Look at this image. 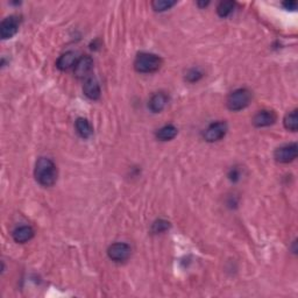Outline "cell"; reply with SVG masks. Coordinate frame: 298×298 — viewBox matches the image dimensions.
<instances>
[{
  "instance_id": "cell-1",
  "label": "cell",
  "mask_w": 298,
  "mask_h": 298,
  "mask_svg": "<svg viewBox=\"0 0 298 298\" xmlns=\"http://www.w3.org/2000/svg\"><path fill=\"white\" fill-rule=\"evenodd\" d=\"M35 178L42 187H53L57 179V169L50 158H40L35 164Z\"/></svg>"
},
{
  "instance_id": "cell-12",
  "label": "cell",
  "mask_w": 298,
  "mask_h": 298,
  "mask_svg": "<svg viewBox=\"0 0 298 298\" xmlns=\"http://www.w3.org/2000/svg\"><path fill=\"white\" fill-rule=\"evenodd\" d=\"M167 103H168L167 94L163 92H158L150 98L148 106L150 111L154 112V113H158V112H161L164 107H166Z\"/></svg>"
},
{
  "instance_id": "cell-7",
  "label": "cell",
  "mask_w": 298,
  "mask_h": 298,
  "mask_svg": "<svg viewBox=\"0 0 298 298\" xmlns=\"http://www.w3.org/2000/svg\"><path fill=\"white\" fill-rule=\"evenodd\" d=\"M19 29V19L16 16L7 17L5 20H2L1 26H0V35L2 40H7L13 37L18 33Z\"/></svg>"
},
{
  "instance_id": "cell-16",
  "label": "cell",
  "mask_w": 298,
  "mask_h": 298,
  "mask_svg": "<svg viewBox=\"0 0 298 298\" xmlns=\"http://www.w3.org/2000/svg\"><path fill=\"white\" fill-rule=\"evenodd\" d=\"M235 7V2L231 1V0H226V1H221L217 7V12L221 18L228 17L232 13Z\"/></svg>"
},
{
  "instance_id": "cell-13",
  "label": "cell",
  "mask_w": 298,
  "mask_h": 298,
  "mask_svg": "<svg viewBox=\"0 0 298 298\" xmlns=\"http://www.w3.org/2000/svg\"><path fill=\"white\" fill-rule=\"evenodd\" d=\"M76 62H77V57H76L75 53L68 52L66 54L60 56V58L56 62V67L62 71H66V70H69L70 68L75 67Z\"/></svg>"
},
{
  "instance_id": "cell-11",
  "label": "cell",
  "mask_w": 298,
  "mask_h": 298,
  "mask_svg": "<svg viewBox=\"0 0 298 298\" xmlns=\"http://www.w3.org/2000/svg\"><path fill=\"white\" fill-rule=\"evenodd\" d=\"M34 237V229L31 226H20L14 229L13 239L18 244H25Z\"/></svg>"
},
{
  "instance_id": "cell-14",
  "label": "cell",
  "mask_w": 298,
  "mask_h": 298,
  "mask_svg": "<svg viewBox=\"0 0 298 298\" xmlns=\"http://www.w3.org/2000/svg\"><path fill=\"white\" fill-rule=\"evenodd\" d=\"M75 126L79 137H82L83 139H88L93 134L92 126H91V123H88L87 119H84V118H78V119L76 120Z\"/></svg>"
},
{
  "instance_id": "cell-18",
  "label": "cell",
  "mask_w": 298,
  "mask_h": 298,
  "mask_svg": "<svg viewBox=\"0 0 298 298\" xmlns=\"http://www.w3.org/2000/svg\"><path fill=\"white\" fill-rule=\"evenodd\" d=\"M175 4L176 1H173V0H155L152 2V7L156 12H163L169 10Z\"/></svg>"
},
{
  "instance_id": "cell-10",
  "label": "cell",
  "mask_w": 298,
  "mask_h": 298,
  "mask_svg": "<svg viewBox=\"0 0 298 298\" xmlns=\"http://www.w3.org/2000/svg\"><path fill=\"white\" fill-rule=\"evenodd\" d=\"M83 91H84L85 96H87L88 98L91 99V100L99 99L100 93H102V91H100L99 83L97 82V79L93 78V77L87 78V81H85L84 87H83Z\"/></svg>"
},
{
  "instance_id": "cell-2",
  "label": "cell",
  "mask_w": 298,
  "mask_h": 298,
  "mask_svg": "<svg viewBox=\"0 0 298 298\" xmlns=\"http://www.w3.org/2000/svg\"><path fill=\"white\" fill-rule=\"evenodd\" d=\"M161 64L162 61L158 55L149 54V53H141L135 58L134 68L138 72L150 73L160 69Z\"/></svg>"
},
{
  "instance_id": "cell-8",
  "label": "cell",
  "mask_w": 298,
  "mask_h": 298,
  "mask_svg": "<svg viewBox=\"0 0 298 298\" xmlns=\"http://www.w3.org/2000/svg\"><path fill=\"white\" fill-rule=\"evenodd\" d=\"M93 68V60L90 56H83L76 62L73 72L77 78H87Z\"/></svg>"
},
{
  "instance_id": "cell-9",
  "label": "cell",
  "mask_w": 298,
  "mask_h": 298,
  "mask_svg": "<svg viewBox=\"0 0 298 298\" xmlns=\"http://www.w3.org/2000/svg\"><path fill=\"white\" fill-rule=\"evenodd\" d=\"M276 122V114L273 111H260L253 118V123L256 127H267Z\"/></svg>"
},
{
  "instance_id": "cell-20",
  "label": "cell",
  "mask_w": 298,
  "mask_h": 298,
  "mask_svg": "<svg viewBox=\"0 0 298 298\" xmlns=\"http://www.w3.org/2000/svg\"><path fill=\"white\" fill-rule=\"evenodd\" d=\"M202 76H203L202 72H200L199 70L193 69V70H190V71L188 72L187 79H188L189 82H197L200 77H202Z\"/></svg>"
},
{
  "instance_id": "cell-4",
  "label": "cell",
  "mask_w": 298,
  "mask_h": 298,
  "mask_svg": "<svg viewBox=\"0 0 298 298\" xmlns=\"http://www.w3.org/2000/svg\"><path fill=\"white\" fill-rule=\"evenodd\" d=\"M108 258L116 262H123L126 261L131 255V247L127 244L123 243H117L110 246L107 249Z\"/></svg>"
},
{
  "instance_id": "cell-6",
  "label": "cell",
  "mask_w": 298,
  "mask_h": 298,
  "mask_svg": "<svg viewBox=\"0 0 298 298\" xmlns=\"http://www.w3.org/2000/svg\"><path fill=\"white\" fill-rule=\"evenodd\" d=\"M227 132V125L224 122H218L213 123L209 126L204 133V139L208 142H215V141H219L220 139L225 137Z\"/></svg>"
},
{
  "instance_id": "cell-21",
  "label": "cell",
  "mask_w": 298,
  "mask_h": 298,
  "mask_svg": "<svg viewBox=\"0 0 298 298\" xmlns=\"http://www.w3.org/2000/svg\"><path fill=\"white\" fill-rule=\"evenodd\" d=\"M283 6H284L287 10L294 11V10H296L297 4H296V1H285V2H283Z\"/></svg>"
},
{
  "instance_id": "cell-3",
  "label": "cell",
  "mask_w": 298,
  "mask_h": 298,
  "mask_svg": "<svg viewBox=\"0 0 298 298\" xmlns=\"http://www.w3.org/2000/svg\"><path fill=\"white\" fill-rule=\"evenodd\" d=\"M252 92L247 88H238L233 91L227 98V107L231 111H240L249 105Z\"/></svg>"
},
{
  "instance_id": "cell-19",
  "label": "cell",
  "mask_w": 298,
  "mask_h": 298,
  "mask_svg": "<svg viewBox=\"0 0 298 298\" xmlns=\"http://www.w3.org/2000/svg\"><path fill=\"white\" fill-rule=\"evenodd\" d=\"M169 228V221L160 219L158 221H155L154 224H153V232L154 233H161L167 231V229Z\"/></svg>"
},
{
  "instance_id": "cell-15",
  "label": "cell",
  "mask_w": 298,
  "mask_h": 298,
  "mask_svg": "<svg viewBox=\"0 0 298 298\" xmlns=\"http://www.w3.org/2000/svg\"><path fill=\"white\" fill-rule=\"evenodd\" d=\"M177 128L174 125H167L160 128L156 133V137L161 141H169L177 135Z\"/></svg>"
},
{
  "instance_id": "cell-17",
  "label": "cell",
  "mask_w": 298,
  "mask_h": 298,
  "mask_svg": "<svg viewBox=\"0 0 298 298\" xmlns=\"http://www.w3.org/2000/svg\"><path fill=\"white\" fill-rule=\"evenodd\" d=\"M284 126L285 128L289 129L291 132H296L298 128V117H297V111L295 110L290 113H288L284 118Z\"/></svg>"
},
{
  "instance_id": "cell-5",
  "label": "cell",
  "mask_w": 298,
  "mask_h": 298,
  "mask_svg": "<svg viewBox=\"0 0 298 298\" xmlns=\"http://www.w3.org/2000/svg\"><path fill=\"white\" fill-rule=\"evenodd\" d=\"M274 158L280 163H289L293 162L297 158V144H285V146L280 147L275 150Z\"/></svg>"
}]
</instances>
